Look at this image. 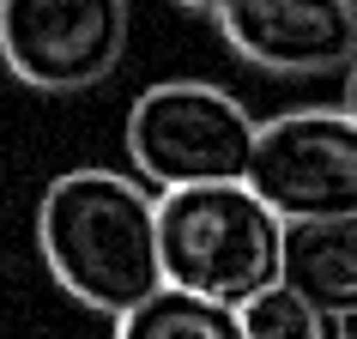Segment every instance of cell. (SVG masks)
<instances>
[{"label": "cell", "mask_w": 357, "mask_h": 339, "mask_svg": "<svg viewBox=\"0 0 357 339\" xmlns=\"http://www.w3.org/2000/svg\"><path fill=\"white\" fill-rule=\"evenodd\" d=\"M255 140L261 121L243 110V97L206 79H164L128 110V158L158 194L248 182Z\"/></svg>", "instance_id": "3957f363"}, {"label": "cell", "mask_w": 357, "mask_h": 339, "mask_svg": "<svg viewBox=\"0 0 357 339\" xmlns=\"http://www.w3.org/2000/svg\"><path fill=\"white\" fill-rule=\"evenodd\" d=\"M176 6H182V13H200V19H218V13H225V0H176Z\"/></svg>", "instance_id": "30bf717a"}, {"label": "cell", "mask_w": 357, "mask_h": 339, "mask_svg": "<svg viewBox=\"0 0 357 339\" xmlns=\"http://www.w3.org/2000/svg\"><path fill=\"white\" fill-rule=\"evenodd\" d=\"M128 0H0V61L31 91H91L121 67Z\"/></svg>", "instance_id": "277c9868"}, {"label": "cell", "mask_w": 357, "mask_h": 339, "mask_svg": "<svg viewBox=\"0 0 357 339\" xmlns=\"http://www.w3.org/2000/svg\"><path fill=\"white\" fill-rule=\"evenodd\" d=\"M230 55L279 79L345 73L357 55V0H225Z\"/></svg>", "instance_id": "8992f818"}, {"label": "cell", "mask_w": 357, "mask_h": 339, "mask_svg": "<svg viewBox=\"0 0 357 339\" xmlns=\"http://www.w3.org/2000/svg\"><path fill=\"white\" fill-rule=\"evenodd\" d=\"M164 285L243 309L284 279V218L248 182L158 194Z\"/></svg>", "instance_id": "7a4b0ae2"}, {"label": "cell", "mask_w": 357, "mask_h": 339, "mask_svg": "<svg viewBox=\"0 0 357 339\" xmlns=\"http://www.w3.org/2000/svg\"><path fill=\"white\" fill-rule=\"evenodd\" d=\"M236 315H243L248 339H345L339 333L345 321H333L327 309H315V303L303 297V291H291L284 279L273 285V291H261L255 303H243Z\"/></svg>", "instance_id": "9c48e42d"}, {"label": "cell", "mask_w": 357, "mask_h": 339, "mask_svg": "<svg viewBox=\"0 0 357 339\" xmlns=\"http://www.w3.org/2000/svg\"><path fill=\"white\" fill-rule=\"evenodd\" d=\"M345 115L357 121V55H351V67H345Z\"/></svg>", "instance_id": "8fae6325"}, {"label": "cell", "mask_w": 357, "mask_h": 339, "mask_svg": "<svg viewBox=\"0 0 357 339\" xmlns=\"http://www.w3.org/2000/svg\"><path fill=\"white\" fill-rule=\"evenodd\" d=\"M115 339H248V333H243V315L230 303L164 285V291H151L139 309H128L115 321Z\"/></svg>", "instance_id": "ba28073f"}, {"label": "cell", "mask_w": 357, "mask_h": 339, "mask_svg": "<svg viewBox=\"0 0 357 339\" xmlns=\"http://www.w3.org/2000/svg\"><path fill=\"white\" fill-rule=\"evenodd\" d=\"M37 248L61 291L109 321L164 291L158 194L121 170L55 176L37 206Z\"/></svg>", "instance_id": "6da1fadb"}, {"label": "cell", "mask_w": 357, "mask_h": 339, "mask_svg": "<svg viewBox=\"0 0 357 339\" xmlns=\"http://www.w3.org/2000/svg\"><path fill=\"white\" fill-rule=\"evenodd\" d=\"M284 285L327 309L333 321L357 315V218L284 225Z\"/></svg>", "instance_id": "52a82bcc"}, {"label": "cell", "mask_w": 357, "mask_h": 339, "mask_svg": "<svg viewBox=\"0 0 357 339\" xmlns=\"http://www.w3.org/2000/svg\"><path fill=\"white\" fill-rule=\"evenodd\" d=\"M248 188L284 225L357 218V121L345 110H291L261 121Z\"/></svg>", "instance_id": "5b68a950"}]
</instances>
